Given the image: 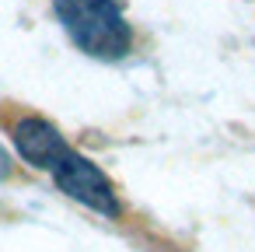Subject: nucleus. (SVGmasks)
<instances>
[{
	"label": "nucleus",
	"instance_id": "nucleus-1",
	"mask_svg": "<svg viewBox=\"0 0 255 252\" xmlns=\"http://www.w3.org/2000/svg\"><path fill=\"white\" fill-rule=\"evenodd\" d=\"M53 14L67 39L91 60L116 63L133 49V25L119 0H53Z\"/></svg>",
	"mask_w": 255,
	"mask_h": 252
},
{
	"label": "nucleus",
	"instance_id": "nucleus-2",
	"mask_svg": "<svg viewBox=\"0 0 255 252\" xmlns=\"http://www.w3.org/2000/svg\"><path fill=\"white\" fill-rule=\"evenodd\" d=\"M53 182L63 196H70L74 203L102 214V217H119V193L112 186V179L102 172V165H95L91 158H84L81 151H67L56 165H53Z\"/></svg>",
	"mask_w": 255,
	"mask_h": 252
},
{
	"label": "nucleus",
	"instance_id": "nucleus-3",
	"mask_svg": "<svg viewBox=\"0 0 255 252\" xmlns=\"http://www.w3.org/2000/svg\"><path fill=\"white\" fill-rule=\"evenodd\" d=\"M11 137H14L18 154H21L32 168H39V172H53V165L70 151L67 137H63L49 119H42V116H25V119H18L14 130H11Z\"/></svg>",
	"mask_w": 255,
	"mask_h": 252
},
{
	"label": "nucleus",
	"instance_id": "nucleus-4",
	"mask_svg": "<svg viewBox=\"0 0 255 252\" xmlns=\"http://www.w3.org/2000/svg\"><path fill=\"white\" fill-rule=\"evenodd\" d=\"M11 175V154H7V147L0 144V182H4Z\"/></svg>",
	"mask_w": 255,
	"mask_h": 252
}]
</instances>
